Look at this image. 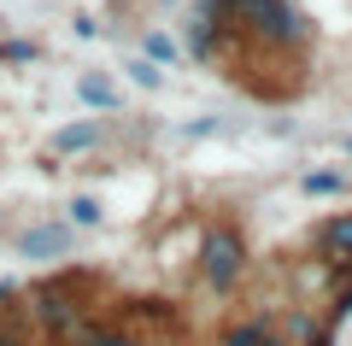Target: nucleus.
Returning <instances> with one entry per match:
<instances>
[{"instance_id":"f257e3e1","label":"nucleus","mask_w":352,"mask_h":346,"mask_svg":"<svg viewBox=\"0 0 352 346\" xmlns=\"http://www.w3.org/2000/svg\"><path fill=\"white\" fill-rule=\"evenodd\" d=\"M223 24L229 41H247L264 53H300L317 36L300 0H223Z\"/></svg>"},{"instance_id":"f03ea898","label":"nucleus","mask_w":352,"mask_h":346,"mask_svg":"<svg viewBox=\"0 0 352 346\" xmlns=\"http://www.w3.org/2000/svg\"><path fill=\"white\" fill-rule=\"evenodd\" d=\"M200 276L212 294H229V288L247 276V235L235 223H212L200 235Z\"/></svg>"},{"instance_id":"7ed1b4c3","label":"nucleus","mask_w":352,"mask_h":346,"mask_svg":"<svg viewBox=\"0 0 352 346\" xmlns=\"http://www.w3.org/2000/svg\"><path fill=\"white\" fill-rule=\"evenodd\" d=\"M223 41H229L223 0H194V12H188V53H194V59H217Z\"/></svg>"},{"instance_id":"20e7f679","label":"nucleus","mask_w":352,"mask_h":346,"mask_svg":"<svg viewBox=\"0 0 352 346\" xmlns=\"http://www.w3.org/2000/svg\"><path fill=\"white\" fill-rule=\"evenodd\" d=\"M18 252H24V259H65V252H71V223H36V229H24V235H18Z\"/></svg>"},{"instance_id":"39448f33","label":"nucleus","mask_w":352,"mask_h":346,"mask_svg":"<svg viewBox=\"0 0 352 346\" xmlns=\"http://www.w3.org/2000/svg\"><path fill=\"white\" fill-rule=\"evenodd\" d=\"M317 252H329V259L352 264V211H335V217L317 229Z\"/></svg>"},{"instance_id":"423d86ee","label":"nucleus","mask_w":352,"mask_h":346,"mask_svg":"<svg viewBox=\"0 0 352 346\" xmlns=\"http://www.w3.org/2000/svg\"><path fill=\"white\" fill-rule=\"evenodd\" d=\"M88 147H100V118H82V124L53 129V147L47 153H88Z\"/></svg>"},{"instance_id":"0eeeda50","label":"nucleus","mask_w":352,"mask_h":346,"mask_svg":"<svg viewBox=\"0 0 352 346\" xmlns=\"http://www.w3.org/2000/svg\"><path fill=\"white\" fill-rule=\"evenodd\" d=\"M76 94H82V106H94V111H118L124 106V94H118V83L112 76H76Z\"/></svg>"},{"instance_id":"6e6552de","label":"nucleus","mask_w":352,"mask_h":346,"mask_svg":"<svg viewBox=\"0 0 352 346\" xmlns=\"http://www.w3.org/2000/svg\"><path fill=\"white\" fill-rule=\"evenodd\" d=\"M36 317L47 323V329H71V323H76V305H71L65 294H53V288H41V294H36Z\"/></svg>"},{"instance_id":"1a4fd4ad","label":"nucleus","mask_w":352,"mask_h":346,"mask_svg":"<svg viewBox=\"0 0 352 346\" xmlns=\"http://www.w3.org/2000/svg\"><path fill=\"white\" fill-rule=\"evenodd\" d=\"M65 211H71V223H76V229H94V223L106 217V211H100V199H94V194H76V199H71Z\"/></svg>"},{"instance_id":"9d476101","label":"nucleus","mask_w":352,"mask_h":346,"mask_svg":"<svg viewBox=\"0 0 352 346\" xmlns=\"http://www.w3.org/2000/svg\"><path fill=\"white\" fill-rule=\"evenodd\" d=\"M223 346H276V340H270V329H264V323H241V329L223 334Z\"/></svg>"},{"instance_id":"9b49d317","label":"nucleus","mask_w":352,"mask_h":346,"mask_svg":"<svg viewBox=\"0 0 352 346\" xmlns=\"http://www.w3.org/2000/svg\"><path fill=\"white\" fill-rule=\"evenodd\" d=\"M124 71H129V83H135V88H159V83H164V71L147 59V53H141V59H129Z\"/></svg>"},{"instance_id":"f8f14e48","label":"nucleus","mask_w":352,"mask_h":346,"mask_svg":"<svg viewBox=\"0 0 352 346\" xmlns=\"http://www.w3.org/2000/svg\"><path fill=\"white\" fill-rule=\"evenodd\" d=\"M82 346H147V340H135L129 329H88Z\"/></svg>"},{"instance_id":"ddd939ff","label":"nucleus","mask_w":352,"mask_h":346,"mask_svg":"<svg viewBox=\"0 0 352 346\" xmlns=\"http://www.w3.org/2000/svg\"><path fill=\"white\" fill-rule=\"evenodd\" d=\"M300 188H305V194H340V188H346V176H340V171H311Z\"/></svg>"},{"instance_id":"4468645a","label":"nucleus","mask_w":352,"mask_h":346,"mask_svg":"<svg viewBox=\"0 0 352 346\" xmlns=\"http://www.w3.org/2000/svg\"><path fill=\"white\" fill-rule=\"evenodd\" d=\"M141 47H147V59H153V65H164V59L176 53V47H170V36H159V30H147V41H141Z\"/></svg>"},{"instance_id":"2eb2a0df","label":"nucleus","mask_w":352,"mask_h":346,"mask_svg":"<svg viewBox=\"0 0 352 346\" xmlns=\"http://www.w3.org/2000/svg\"><path fill=\"white\" fill-rule=\"evenodd\" d=\"M12 294H18V288H12V282H0V299H12Z\"/></svg>"},{"instance_id":"dca6fc26","label":"nucleus","mask_w":352,"mask_h":346,"mask_svg":"<svg viewBox=\"0 0 352 346\" xmlns=\"http://www.w3.org/2000/svg\"><path fill=\"white\" fill-rule=\"evenodd\" d=\"M0 346H18V340H6V334H0Z\"/></svg>"},{"instance_id":"f3484780","label":"nucleus","mask_w":352,"mask_h":346,"mask_svg":"<svg viewBox=\"0 0 352 346\" xmlns=\"http://www.w3.org/2000/svg\"><path fill=\"white\" fill-rule=\"evenodd\" d=\"M346 153H352V141H346Z\"/></svg>"},{"instance_id":"a211bd4d","label":"nucleus","mask_w":352,"mask_h":346,"mask_svg":"<svg viewBox=\"0 0 352 346\" xmlns=\"http://www.w3.org/2000/svg\"><path fill=\"white\" fill-rule=\"evenodd\" d=\"M0 30H6V24H0Z\"/></svg>"}]
</instances>
